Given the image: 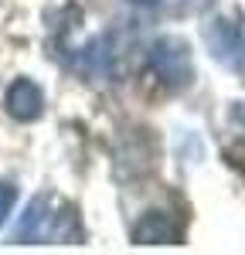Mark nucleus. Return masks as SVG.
Masks as SVG:
<instances>
[{"mask_svg":"<svg viewBox=\"0 0 245 255\" xmlns=\"http://www.w3.org/2000/svg\"><path fill=\"white\" fill-rule=\"evenodd\" d=\"M14 201H17V187H14V184H7V180H0V225L7 221L10 208H14Z\"/></svg>","mask_w":245,"mask_h":255,"instance_id":"obj_6","label":"nucleus"},{"mask_svg":"<svg viewBox=\"0 0 245 255\" xmlns=\"http://www.w3.org/2000/svg\"><path fill=\"white\" fill-rule=\"evenodd\" d=\"M146 58H150L153 75L167 85V92H181V89H187L194 82V58H191L187 41L174 38V34L157 38L150 44V55Z\"/></svg>","mask_w":245,"mask_h":255,"instance_id":"obj_2","label":"nucleus"},{"mask_svg":"<svg viewBox=\"0 0 245 255\" xmlns=\"http://www.w3.org/2000/svg\"><path fill=\"white\" fill-rule=\"evenodd\" d=\"M7 113L17 123H34L44 113V92H41L38 82H31V79L10 82V89H7Z\"/></svg>","mask_w":245,"mask_h":255,"instance_id":"obj_5","label":"nucleus"},{"mask_svg":"<svg viewBox=\"0 0 245 255\" xmlns=\"http://www.w3.org/2000/svg\"><path fill=\"white\" fill-rule=\"evenodd\" d=\"M191 3H198V7H204V3H211V0H191Z\"/></svg>","mask_w":245,"mask_h":255,"instance_id":"obj_8","label":"nucleus"},{"mask_svg":"<svg viewBox=\"0 0 245 255\" xmlns=\"http://www.w3.org/2000/svg\"><path fill=\"white\" fill-rule=\"evenodd\" d=\"M181 238H184V225L177 221V215H170L163 208H150L133 228L136 245H181Z\"/></svg>","mask_w":245,"mask_h":255,"instance_id":"obj_4","label":"nucleus"},{"mask_svg":"<svg viewBox=\"0 0 245 255\" xmlns=\"http://www.w3.org/2000/svg\"><path fill=\"white\" fill-rule=\"evenodd\" d=\"M126 3H133V7H140V10H153V7H160V0H126Z\"/></svg>","mask_w":245,"mask_h":255,"instance_id":"obj_7","label":"nucleus"},{"mask_svg":"<svg viewBox=\"0 0 245 255\" xmlns=\"http://www.w3.org/2000/svg\"><path fill=\"white\" fill-rule=\"evenodd\" d=\"M204 41H208L211 55L218 61H225L228 68L245 72V31L235 20H225V17L211 20V24L204 27Z\"/></svg>","mask_w":245,"mask_h":255,"instance_id":"obj_3","label":"nucleus"},{"mask_svg":"<svg viewBox=\"0 0 245 255\" xmlns=\"http://www.w3.org/2000/svg\"><path fill=\"white\" fill-rule=\"evenodd\" d=\"M17 242H79V218L75 211L65 204V201H55L51 194H41L27 204V211L20 218L17 232H14Z\"/></svg>","mask_w":245,"mask_h":255,"instance_id":"obj_1","label":"nucleus"}]
</instances>
